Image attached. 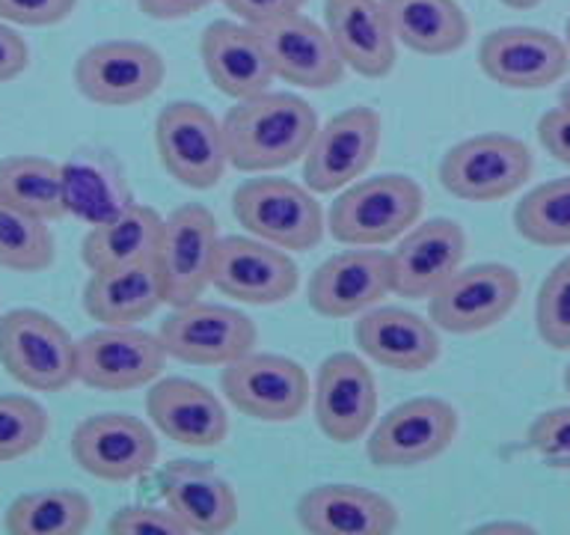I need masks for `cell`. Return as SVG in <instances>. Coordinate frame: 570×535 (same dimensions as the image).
Returning <instances> with one entry per match:
<instances>
[{"instance_id": "1", "label": "cell", "mask_w": 570, "mask_h": 535, "mask_svg": "<svg viewBox=\"0 0 570 535\" xmlns=\"http://www.w3.org/2000/svg\"><path fill=\"white\" fill-rule=\"evenodd\" d=\"M318 132L315 107L292 93H262L235 101L223 119L229 164L240 173H271L301 160Z\"/></svg>"}, {"instance_id": "2", "label": "cell", "mask_w": 570, "mask_h": 535, "mask_svg": "<svg viewBox=\"0 0 570 535\" xmlns=\"http://www.w3.org/2000/svg\"><path fill=\"white\" fill-rule=\"evenodd\" d=\"M425 191L416 178L386 173L342 187L327 212L330 235L347 247H383L416 226Z\"/></svg>"}, {"instance_id": "3", "label": "cell", "mask_w": 570, "mask_h": 535, "mask_svg": "<svg viewBox=\"0 0 570 535\" xmlns=\"http://www.w3.org/2000/svg\"><path fill=\"white\" fill-rule=\"evenodd\" d=\"M0 366L33 392H60L78 381V342L42 310L0 315Z\"/></svg>"}, {"instance_id": "4", "label": "cell", "mask_w": 570, "mask_h": 535, "mask_svg": "<svg viewBox=\"0 0 570 535\" xmlns=\"http://www.w3.org/2000/svg\"><path fill=\"white\" fill-rule=\"evenodd\" d=\"M232 214L249 235L283 250L318 247L327 230L324 208L309 187L279 176L247 178L235 187Z\"/></svg>"}, {"instance_id": "5", "label": "cell", "mask_w": 570, "mask_h": 535, "mask_svg": "<svg viewBox=\"0 0 570 535\" xmlns=\"http://www.w3.org/2000/svg\"><path fill=\"white\" fill-rule=\"evenodd\" d=\"M534 158L523 140L511 134H475L454 143L440 160V185L445 194L466 203H497L517 194L529 182Z\"/></svg>"}, {"instance_id": "6", "label": "cell", "mask_w": 570, "mask_h": 535, "mask_svg": "<svg viewBox=\"0 0 570 535\" xmlns=\"http://www.w3.org/2000/svg\"><path fill=\"white\" fill-rule=\"evenodd\" d=\"M217 244H220V226L212 208L187 203L164 217L158 244L151 253L164 303L181 307L203 298L205 289L212 285Z\"/></svg>"}, {"instance_id": "7", "label": "cell", "mask_w": 570, "mask_h": 535, "mask_svg": "<svg viewBox=\"0 0 570 535\" xmlns=\"http://www.w3.org/2000/svg\"><path fill=\"white\" fill-rule=\"evenodd\" d=\"M155 149L169 178L190 191L220 185L229 167L223 123L196 101H173L155 119Z\"/></svg>"}, {"instance_id": "8", "label": "cell", "mask_w": 570, "mask_h": 535, "mask_svg": "<svg viewBox=\"0 0 570 535\" xmlns=\"http://www.w3.org/2000/svg\"><path fill=\"white\" fill-rule=\"evenodd\" d=\"M520 292H523V283L511 265H502V262L461 265L428 298V312L436 330L470 337V333L497 328L517 307Z\"/></svg>"}, {"instance_id": "9", "label": "cell", "mask_w": 570, "mask_h": 535, "mask_svg": "<svg viewBox=\"0 0 570 535\" xmlns=\"http://www.w3.org/2000/svg\"><path fill=\"white\" fill-rule=\"evenodd\" d=\"M220 390L232 408L258 422H292L312 396L309 374L283 354H249L223 366Z\"/></svg>"}, {"instance_id": "10", "label": "cell", "mask_w": 570, "mask_h": 535, "mask_svg": "<svg viewBox=\"0 0 570 535\" xmlns=\"http://www.w3.org/2000/svg\"><path fill=\"white\" fill-rule=\"evenodd\" d=\"M158 337L167 357L190 366H226L256 351V321L235 307L190 301L173 307L160 321Z\"/></svg>"}, {"instance_id": "11", "label": "cell", "mask_w": 570, "mask_h": 535, "mask_svg": "<svg viewBox=\"0 0 570 535\" xmlns=\"http://www.w3.org/2000/svg\"><path fill=\"white\" fill-rule=\"evenodd\" d=\"M381 114L368 105L347 107L318 125L303 155V182L312 194H336L365 176L381 149Z\"/></svg>"}, {"instance_id": "12", "label": "cell", "mask_w": 570, "mask_h": 535, "mask_svg": "<svg viewBox=\"0 0 570 535\" xmlns=\"http://www.w3.org/2000/svg\"><path fill=\"white\" fill-rule=\"evenodd\" d=\"M458 437V410L436 396H419L395 405L368 435L365 453L374 467L401 470L443 455Z\"/></svg>"}, {"instance_id": "13", "label": "cell", "mask_w": 570, "mask_h": 535, "mask_svg": "<svg viewBox=\"0 0 570 535\" xmlns=\"http://www.w3.org/2000/svg\"><path fill=\"white\" fill-rule=\"evenodd\" d=\"M164 75V57L151 45L131 39L92 45L75 62V87L101 107L140 105L158 93Z\"/></svg>"}, {"instance_id": "14", "label": "cell", "mask_w": 570, "mask_h": 535, "mask_svg": "<svg viewBox=\"0 0 570 535\" xmlns=\"http://www.w3.org/2000/svg\"><path fill=\"white\" fill-rule=\"evenodd\" d=\"M71 458L101 481L140 479L158 464V437L131 414H92L71 431Z\"/></svg>"}, {"instance_id": "15", "label": "cell", "mask_w": 570, "mask_h": 535, "mask_svg": "<svg viewBox=\"0 0 570 535\" xmlns=\"http://www.w3.org/2000/svg\"><path fill=\"white\" fill-rule=\"evenodd\" d=\"M212 285L232 301L274 307L297 292L301 271L283 247H274L256 235H226L217 244Z\"/></svg>"}, {"instance_id": "16", "label": "cell", "mask_w": 570, "mask_h": 535, "mask_svg": "<svg viewBox=\"0 0 570 535\" xmlns=\"http://www.w3.org/2000/svg\"><path fill=\"white\" fill-rule=\"evenodd\" d=\"M167 351L158 333L134 328H101L78 339V381L89 390H140L164 372Z\"/></svg>"}, {"instance_id": "17", "label": "cell", "mask_w": 570, "mask_h": 535, "mask_svg": "<svg viewBox=\"0 0 570 535\" xmlns=\"http://www.w3.org/2000/svg\"><path fill=\"white\" fill-rule=\"evenodd\" d=\"M479 66L505 89H547L570 69L568 42L541 27H499L479 45Z\"/></svg>"}, {"instance_id": "18", "label": "cell", "mask_w": 570, "mask_h": 535, "mask_svg": "<svg viewBox=\"0 0 570 535\" xmlns=\"http://www.w3.org/2000/svg\"><path fill=\"white\" fill-rule=\"evenodd\" d=\"M312 408L318 428L333 444H354L377 417V381L372 369L351 351L330 354L318 366Z\"/></svg>"}, {"instance_id": "19", "label": "cell", "mask_w": 570, "mask_h": 535, "mask_svg": "<svg viewBox=\"0 0 570 535\" xmlns=\"http://www.w3.org/2000/svg\"><path fill=\"white\" fill-rule=\"evenodd\" d=\"M466 259V232L458 221L431 217L410 226L390 253L392 292L428 301Z\"/></svg>"}, {"instance_id": "20", "label": "cell", "mask_w": 570, "mask_h": 535, "mask_svg": "<svg viewBox=\"0 0 570 535\" xmlns=\"http://www.w3.org/2000/svg\"><path fill=\"white\" fill-rule=\"evenodd\" d=\"M392 292L390 253L372 247L345 250L315 268L306 301L324 319H351L372 310Z\"/></svg>"}, {"instance_id": "21", "label": "cell", "mask_w": 570, "mask_h": 535, "mask_svg": "<svg viewBox=\"0 0 570 535\" xmlns=\"http://www.w3.org/2000/svg\"><path fill=\"white\" fill-rule=\"evenodd\" d=\"M267 57L274 62L276 78L306 89H330L345 78V62L330 39L327 27L315 25L303 12L276 18L256 27Z\"/></svg>"}, {"instance_id": "22", "label": "cell", "mask_w": 570, "mask_h": 535, "mask_svg": "<svg viewBox=\"0 0 570 535\" xmlns=\"http://www.w3.org/2000/svg\"><path fill=\"white\" fill-rule=\"evenodd\" d=\"M151 426L178 446L217 449L229 437V414L205 383L190 378H164L146 392Z\"/></svg>"}, {"instance_id": "23", "label": "cell", "mask_w": 570, "mask_h": 535, "mask_svg": "<svg viewBox=\"0 0 570 535\" xmlns=\"http://www.w3.org/2000/svg\"><path fill=\"white\" fill-rule=\"evenodd\" d=\"M205 75L223 96L244 101L262 96L274 84V62L253 25L244 21H214L199 39Z\"/></svg>"}, {"instance_id": "24", "label": "cell", "mask_w": 570, "mask_h": 535, "mask_svg": "<svg viewBox=\"0 0 570 535\" xmlns=\"http://www.w3.org/2000/svg\"><path fill=\"white\" fill-rule=\"evenodd\" d=\"M324 27L347 69L372 80L390 75L399 42L381 0H324Z\"/></svg>"}, {"instance_id": "25", "label": "cell", "mask_w": 570, "mask_h": 535, "mask_svg": "<svg viewBox=\"0 0 570 535\" xmlns=\"http://www.w3.org/2000/svg\"><path fill=\"white\" fill-rule=\"evenodd\" d=\"M354 339L368 360L395 372H425L440 360L434 321L401 307H372L360 312Z\"/></svg>"}, {"instance_id": "26", "label": "cell", "mask_w": 570, "mask_h": 535, "mask_svg": "<svg viewBox=\"0 0 570 535\" xmlns=\"http://www.w3.org/2000/svg\"><path fill=\"white\" fill-rule=\"evenodd\" d=\"M297 524L312 535H390L399 508L363 485H318L297 499Z\"/></svg>"}, {"instance_id": "27", "label": "cell", "mask_w": 570, "mask_h": 535, "mask_svg": "<svg viewBox=\"0 0 570 535\" xmlns=\"http://www.w3.org/2000/svg\"><path fill=\"white\" fill-rule=\"evenodd\" d=\"M164 499L185 533L220 535L238 524V497L220 473L205 461L178 458L164 470Z\"/></svg>"}, {"instance_id": "28", "label": "cell", "mask_w": 570, "mask_h": 535, "mask_svg": "<svg viewBox=\"0 0 570 535\" xmlns=\"http://www.w3.org/2000/svg\"><path fill=\"white\" fill-rule=\"evenodd\" d=\"M164 303L155 262L92 271L83 285V310L101 328H134L151 319Z\"/></svg>"}, {"instance_id": "29", "label": "cell", "mask_w": 570, "mask_h": 535, "mask_svg": "<svg viewBox=\"0 0 570 535\" xmlns=\"http://www.w3.org/2000/svg\"><path fill=\"white\" fill-rule=\"evenodd\" d=\"M395 42L422 54L445 57L470 39V18L458 0H381Z\"/></svg>"}, {"instance_id": "30", "label": "cell", "mask_w": 570, "mask_h": 535, "mask_svg": "<svg viewBox=\"0 0 570 535\" xmlns=\"http://www.w3.org/2000/svg\"><path fill=\"white\" fill-rule=\"evenodd\" d=\"M160 226H164V217L151 205H125L114 217L92 223V230L80 241V259L89 271L146 262L155 253Z\"/></svg>"}, {"instance_id": "31", "label": "cell", "mask_w": 570, "mask_h": 535, "mask_svg": "<svg viewBox=\"0 0 570 535\" xmlns=\"http://www.w3.org/2000/svg\"><path fill=\"white\" fill-rule=\"evenodd\" d=\"M66 185V212L92 223L114 217L131 205V191L122 176V167L105 152H80L62 164Z\"/></svg>"}, {"instance_id": "32", "label": "cell", "mask_w": 570, "mask_h": 535, "mask_svg": "<svg viewBox=\"0 0 570 535\" xmlns=\"http://www.w3.org/2000/svg\"><path fill=\"white\" fill-rule=\"evenodd\" d=\"M92 524V503L71 488H42L9 503L3 529L9 535H80Z\"/></svg>"}, {"instance_id": "33", "label": "cell", "mask_w": 570, "mask_h": 535, "mask_svg": "<svg viewBox=\"0 0 570 535\" xmlns=\"http://www.w3.org/2000/svg\"><path fill=\"white\" fill-rule=\"evenodd\" d=\"M0 196L48 223L69 214L62 164L42 155H9L0 160Z\"/></svg>"}, {"instance_id": "34", "label": "cell", "mask_w": 570, "mask_h": 535, "mask_svg": "<svg viewBox=\"0 0 570 535\" xmlns=\"http://www.w3.org/2000/svg\"><path fill=\"white\" fill-rule=\"evenodd\" d=\"M57 244L48 221L0 196V268L16 274H39L53 265Z\"/></svg>"}, {"instance_id": "35", "label": "cell", "mask_w": 570, "mask_h": 535, "mask_svg": "<svg viewBox=\"0 0 570 535\" xmlns=\"http://www.w3.org/2000/svg\"><path fill=\"white\" fill-rule=\"evenodd\" d=\"M514 230L538 247H570V176L532 187L517 203Z\"/></svg>"}, {"instance_id": "36", "label": "cell", "mask_w": 570, "mask_h": 535, "mask_svg": "<svg viewBox=\"0 0 570 535\" xmlns=\"http://www.w3.org/2000/svg\"><path fill=\"white\" fill-rule=\"evenodd\" d=\"M51 431L48 410L21 392H0V464L36 453Z\"/></svg>"}, {"instance_id": "37", "label": "cell", "mask_w": 570, "mask_h": 535, "mask_svg": "<svg viewBox=\"0 0 570 535\" xmlns=\"http://www.w3.org/2000/svg\"><path fill=\"white\" fill-rule=\"evenodd\" d=\"M534 328L552 351H570V256L543 276L534 298Z\"/></svg>"}, {"instance_id": "38", "label": "cell", "mask_w": 570, "mask_h": 535, "mask_svg": "<svg viewBox=\"0 0 570 535\" xmlns=\"http://www.w3.org/2000/svg\"><path fill=\"white\" fill-rule=\"evenodd\" d=\"M525 444L547 467L570 470V408L543 410L532 419Z\"/></svg>"}, {"instance_id": "39", "label": "cell", "mask_w": 570, "mask_h": 535, "mask_svg": "<svg viewBox=\"0 0 570 535\" xmlns=\"http://www.w3.org/2000/svg\"><path fill=\"white\" fill-rule=\"evenodd\" d=\"M107 533L114 535H185V526L169 508L158 506H125L107 521Z\"/></svg>"}, {"instance_id": "40", "label": "cell", "mask_w": 570, "mask_h": 535, "mask_svg": "<svg viewBox=\"0 0 570 535\" xmlns=\"http://www.w3.org/2000/svg\"><path fill=\"white\" fill-rule=\"evenodd\" d=\"M78 0H0V21L18 27L62 25L75 12Z\"/></svg>"}, {"instance_id": "41", "label": "cell", "mask_w": 570, "mask_h": 535, "mask_svg": "<svg viewBox=\"0 0 570 535\" xmlns=\"http://www.w3.org/2000/svg\"><path fill=\"white\" fill-rule=\"evenodd\" d=\"M538 140L552 160L570 167V107H552L538 119Z\"/></svg>"}, {"instance_id": "42", "label": "cell", "mask_w": 570, "mask_h": 535, "mask_svg": "<svg viewBox=\"0 0 570 535\" xmlns=\"http://www.w3.org/2000/svg\"><path fill=\"white\" fill-rule=\"evenodd\" d=\"M229 12L238 16V21L253 27H262L276 18L292 16L306 7V0H223Z\"/></svg>"}, {"instance_id": "43", "label": "cell", "mask_w": 570, "mask_h": 535, "mask_svg": "<svg viewBox=\"0 0 570 535\" xmlns=\"http://www.w3.org/2000/svg\"><path fill=\"white\" fill-rule=\"evenodd\" d=\"M30 66V48L24 36L12 30L9 21H0V84L16 80Z\"/></svg>"}, {"instance_id": "44", "label": "cell", "mask_w": 570, "mask_h": 535, "mask_svg": "<svg viewBox=\"0 0 570 535\" xmlns=\"http://www.w3.org/2000/svg\"><path fill=\"white\" fill-rule=\"evenodd\" d=\"M212 3L214 0H137L142 16L155 18V21H181V18L203 12Z\"/></svg>"}, {"instance_id": "45", "label": "cell", "mask_w": 570, "mask_h": 535, "mask_svg": "<svg viewBox=\"0 0 570 535\" xmlns=\"http://www.w3.org/2000/svg\"><path fill=\"white\" fill-rule=\"evenodd\" d=\"M479 533H534V526L511 524V521H499V524L479 526Z\"/></svg>"}, {"instance_id": "46", "label": "cell", "mask_w": 570, "mask_h": 535, "mask_svg": "<svg viewBox=\"0 0 570 535\" xmlns=\"http://www.w3.org/2000/svg\"><path fill=\"white\" fill-rule=\"evenodd\" d=\"M502 7L508 9H520V12H525V9H534L541 0H499Z\"/></svg>"}, {"instance_id": "47", "label": "cell", "mask_w": 570, "mask_h": 535, "mask_svg": "<svg viewBox=\"0 0 570 535\" xmlns=\"http://www.w3.org/2000/svg\"><path fill=\"white\" fill-rule=\"evenodd\" d=\"M559 101H561V105H564V107H570V84H564V87H561Z\"/></svg>"}, {"instance_id": "48", "label": "cell", "mask_w": 570, "mask_h": 535, "mask_svg": "<svg viewBox=\"0 0 570 535\" xmlns=\"http://www.w3.org/2000/svg\"><path fill=\"white\" fill-rule=\"evenodd\" d=\"M564 42H568V51H570V18H568V27H564Z\"/></svg>"}, {"instance_id": "49", "label": "cell", "mask_w": 570, "mask_h": 535, "mask_svg": "<svg viewBox=\"0 0 570 535\" xmlns=\"http://www.w3.org/2000/svg\"><path fill=\"white\" fill-rule=\"evenodd\" d=\"M564 387H568V392H570V366L564 369Z\"/></svg>"}]
</instances>
